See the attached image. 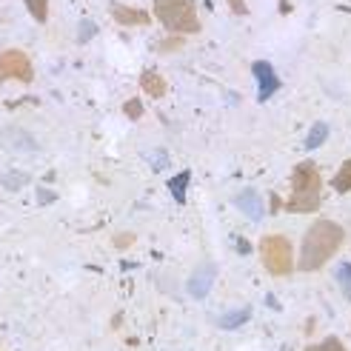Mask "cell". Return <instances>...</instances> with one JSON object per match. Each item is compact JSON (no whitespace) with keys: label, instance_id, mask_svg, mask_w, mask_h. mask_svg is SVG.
Returning <instances> with one entry per match:
<instances>
[{"label":"cell","instance_id":"obj_14","mask_svg":"<svg viewBox=\"0 0 351 351\" xmlns=\"http://www.w3.org/2000/svg\"><path fill=\"white\" fill-rule=\"evenodd\" d=\"M249 317H252V308L245 306V308H237V311H232V314H226V317L220 320V326H223V328H237L240 323H245Z\"/></svg>","mask_w":351,"mask_h":351},{"label":"cell","instance_id":"obj_15","mask_svg":"<svg viewBox=\"0 0 351 351\" xmlns=\"http://www.w3.org/2000/svg\"><path fill=\"white\" fill-rule=\"evenodd\" d=\"M326 137H328V126H326V123H314L311 132H308V140H306V149H317Z\"/></svg>","mask_w":351,"mask_h":351},{"label":"cell","instance_id":"obj_21","mask_svg":"<svg viewBox=\"0 0 351 351\" xmlns=\"http://www.w3.org/2000/svg\"><path fill=\"white\" fill-rule=\"evenodd\" d=\"M283 351H291V348H283Z\"/></svg>","mask_w":351,"mask_h":351},{"label":"cell","instance_id":"obj_10","mask_svg":"<svg viewBox=\"0 0 351 351\" xmlns=\"http://www.w3.org/2000/svg\"><path fill=\"white\" fill-rule=\"evenodd\" d=\"M140 86H143V92L149 95V97H163L166 95V89H169V86H166V80L160 77V75H157V72H152V69H149V72H143V75H140Z\"/></svg>","mask_w":351,"mask_h":351},{"label":"cell","instance_id":"obj_7","mask_svg":"<svg viewBox=\"0 0 351 351\" xmlns=\"http://www.w3.org/2000/svg\"><path fill=\"white\" fill-rule=\"evenodd\" d=\"M112 14H114V21L120 23V26H149V12H143V9H129V6H120V3H114L112 6Z\"/></svg>","mask_w":351,"mask_h":351},{"label":"cell","instance_id":"obj_5","mask_svg":"<svg viewBox=\"0 0 351 351\" xmlns=\"http://www.w3.org/2000/svg\"><path fill=\"white\" fill-rule=\"evenodd\" d=\"M6 80H21V83H32L34 80V69H32V58L21 49H3L0 51V83Z\"/></svg>","mask_w":351,"mask_h":351},{"label":"cell","instance_id":"obj_3","mask_svg":"<svg viewBox=\"0 0 351 351\" xmlns=\"http://www.w3.org/2000/svg\"><path fill=\"white\" fill-rule=\"evenodd\" d=\"M154 17L174 34H197L200 17L195 0H154Z\"/></svg>","mask_w":351,"mask_h":351},{"label":"cell","instance_id":"obj_8","mask_svg":"<svg viewBox=\"0 0 351 351\" xmlns=\"http://www.w3.org/2000/svg\"><path fill=\"white\" fill-rule=\"evenodd\" d=\"M237 208L249 215L252 220L263 217V200L257 197V191H252V189H245V191H240V195H237Z\"/></svg>","mask_w":351,"mask_h":351},{"label":"cell","instance_id":"obj_13","mask_svg":"<svg viewBox=\"0 0 351 351\" xmlns=\"http://www.w3.org/2000/svg\"><path fill=\"white\" fill-rule=\"evenodd\" d=\"M26 9L38 23L49 21V0H26Z\"/></svg>","mask_w":351,"mask_h":351},{"label":"cell","instance_id":"obj_9","mask_svg":"<svg viewBox=\"0 0 351 351\" xmlns=\"http://www.w3.org/2000/svg\"><path fill=\"white\" fill-rule=\"evenodd\" d=\"M212 280H215V269H212V266H203L195 277L189 280L191 297H206V294H208V286H212Z\"/></svg>","mask_w":351,"mask_h":351},{"label":"cell","instance_id":"obj_1","mask_svg":"<svg viewBox=\"0 0 351 351\" xmlns=\"http://www.w3.org/2000/svg\"><path fill=\"white\" fill-rule=\"evenodd\" d=\"M346 240L343 226H337L335 220H317L314 226H308V232L303 237V249H300V263L297 269L300 271H317L326 263L340 252V245Z\"/></svg>","mask_w":351,"mask_h":351},{"label":"cell","instance_id":"obj_19","mask_svg":"<svg viewBox=\"0 0 351 351\" xmlns=\"http://www.w3.org/2000/svg\"><path fill=\"white\" fill-rule=\"evenodd\" d=\"M132 243H134V234H129V232H123V234L114 237V245H117V249H129Z\"/></svg>","mask_w":351,"mask_h":351},{"label":"cell","instance_id":"obj_17","mask_svg":"<svg viewBox=\"0 0 351 351\" xmlns=\"http://www.w3.org/2000/svg\"><path fill=\"white\" fill-rule=\"evenodd\" d=\"M306 351H346V346H343L340 337H326L323 343H314V346H308Z\"/></svg>","mask_w":351,"mask_h":351},{"label":"cell","instance_id":"obj_11","mask_svg":"<svg viewBox=\"0 0 351 351\" xmlns=\"http://www.w3.org/2000/svg\"><path fill=\"white\" fill-rule=\"evenodd\" d=\"M189 180H191L189 171H180L178 178L169 180V189H171V195H174V200H178V203H186V186H189Z\"/></svg>","mask_w":351,"mask_h":351},{"label":"cell","instance_id":"obj_16","mask_svg":"<svg viewBox=\"0 0 351 351\" xmlns=\"http://www.w3.org/2000/svg\"><path fill=\"white\" fill-rule=\"evenodd\" d=\"M337 283H340L343 294L351 300V263H343V266L337 269Z\"/></svg>","mask_w":351,"mask_h":351},{"label":"cell","instance_id":"obj_2","mask_svg":"<svg viewBox=\"0 0 351 351\" xmlns=\"http://www.w3.org/2000/svg\"><path fill=\"white\" fill-rule=\"evenodd\" d=\"M320 189H323V178H320V169L314 166V160L297 163L291 171V195L286 200V208L294 215L317 212L320 208Z\"/></svg>","mask_w":351,"mask_h":351},{"label":"cell","instance_id":"obj_18","mask_svg":"<svg viewBox=\"0 0 351 351\" xmlns=\"http://www.w3.org/2000/svg\"><path fill=\"white\" fill-rule=\"evenodd\" d=\"M123 114H126L129 120H140V117H143V103H140L137 97L126 100V103H123Z\"/></svg>","mask_w":351,"mask_h":351},{"label":"cell","instance_id":"obj_4","mask_svg":"<svg viewBox=\"0 0 351 351\" xmlns=\"http://www.w3.org/2000/svg\"><path fill=\"white\" fill-rule=\"evenodd\" d=\"M260 260H263V266H266V271L274 277L291 274V269H294L291 240L283 234H266L260 240Z\"/></svg>","mask_w":351,"mask_h":351},{"label":"cell","instance_id":"obj_12","mask_svg":"<svg viewBox=\"0 0 351 351\" xmlns=\"http://www.w3.org/2000/svg\"><path fill=\"white\" fill-rule=\"evenodd\" d=\"M335 191L337 195H346V191H351V160H346L337 174H335Z\"/></svg>","mask_w":351,"mask_h":351},{"label":"cell","instance_id":"obj_6","mask_svg":"<svg viewBox=\"0 0 351 351\" xmlns=\"http://www.w3.org/2000/svg\"><path fill=\"white\" fill-rule=\"evenodd\" d=\"M252 72H254V77H257V83H260V100H269V97L280 89L277 72L271 69V63H266V60H257V63L252 66Z\"/></svg>","mask_w":351,"mask_h":351},{"label":"cell","instance_id":"obj_20","mask_svg":"<svg viewBox=\"0 0 351 351\" xmlns=\"http://www.w3.org/2000/svg\"><path fill=\"white\" fill-rule=\"evenodd\" d=\"M229 9H232L234 14H245V12H249V6H245V0H229Z\"/></svg>","mask_w":351,"mask_h":351}]
</instances>
